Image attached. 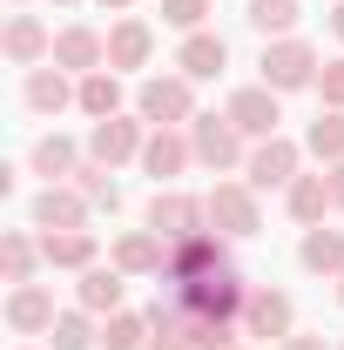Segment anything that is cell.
<instances>
[{"label":"cell","instance_id":"obj_1","mask_svg":"<svg viewBox=\"0 0 344 350\" xmlns=\"http://www.w3.org/2000/svg\"><path fill=\"white\" fill-rule=\"evenodd\" d=\"M230 344H236V323L203 317L196 304H182L169 290L149 304V350H230Z\"/></svg>","mask_w":344,"mask_h":350},{"label":"cell","instance_id":"obj_2","mask_svg":"<svg viewBox=\"0 0 344 350\" xmlns=\"http://www.w3.org/2000/svg\"><path fill=\"white\" fill-rule=\"evenodd\" d=\"M324 75V54L304 41V34H284V41H263L257 54V81L277 88V94H297V88H317Z\"/></svg>","mask_w":344,"mask_h":350},{"label":"cell","instance_id":"obj_3","mask_svg":"<svg viewBox=\"0 0 344 350\" xmlns=\"http://www.w3.org/2000/svg\"><path fill=\"white\" fill-rule=\"evenodd\" d=\"M162 290L182 297V304H196L203 317H223V323H243V304H250V283L236 276V262L203 269V276H189V283H162Z\"/></svg>","mask_w":344,"mask_h":350},{"label":"cell","instance_id":"obj_4","mask_svg":"<svg viewBox=\"0 0 344 350\" xmlns=\"http://www.w3.org/2000/svg\"><path fill=\"white\" fill-rule=\"evenodd\" d=\"M135 115H142L149 129H182V122H196V81H189V75H142Z\"/></svg>","mask_w":344,"mask_h":350},{"label":"cell","instance_id":"obj_5","mask_svg":"<svg viewBox=\"0 0 344 350\" xmlns=\"http://www.w3.org/2000/svg\"><path fill=\"white\" fill-rule=\"evenodd\" d=\"M203 202H210V229L230 236V243H250V236L263 229V202H257L250 182H216Z\"/></svg>","mask_w":344,"mask_h":350},{"label":"cell","instance_id":"obj_6","mask_svg":"<svg viewBox=\"0 0 344 350\" xmlns=\"http://www.w3.org/2000/svg\"><path fill=\"white\" fill-rule=\"evenodd\" d=\"M189 142H196V162L216 169V175H230V169L250 162V135L236 129L230 115H196V122H189Z\"/></svg>","mask_w":344,"mask_h":350},{"label":"cell","instance_id":"obj_7","mask_svg":"<svg viewBox=\"0 0 344 350\" xmlns=\"http://www.w3.org/2000/svg\"><path fill=\"white\" fill-rule=\"evenodd\" d=\"M149 229H156L162 243H189V236L210 229V202L189 196V189H156V196H149Z\"/></svg>","mask_w":344,"mask_h":350},{"label":"cell","instance_id":"obj_8","mask_svg":"<svg viewBox=\"0 0 344 350\" xmlns=\"http://www.w3.org/2000/svg\"><path fill=\"white\" fill-rule=\"evenodd\" d=\"M304 175V142H291V135H270V142H250V162H243V182L250 189H291Z\"/></svg>","mask_w":344,"mask_h":350},{"label":"cell","instance_id":"obj_9","mask_svg":"<svg viewBox=\"0 0 344 350\" xmlns=\"http://www.w3.org/2000/svg\"><path fill=\"white\" fill-rule=\"evenodd\" d=\"M142 142H149V122L142 115H108V122L88 129V162H101V169L142 162Z\"/></svg>","mask_w":344,"mask_h":350},{"label":"cell","instance_id":"obj_10","mask_svg":"<svg viewBox=\"0 0 344 350\" xmlns=\"http://www.w3.org/2000/svg\"><path fill=\"white\" fill-rule=\"evenodd\" d=\"M250 344H284L291 330H297V304H291V290H250V304H243V323H236Z\"/></svg>","mask_w":344,"mask_h":350},{"label":"cell","instance_id":"obj_11","mask_svg":"<svg viewBox=\"0 0 344 350\" xmlns=\"http://www.w3.org/2000/svg\"><path fill=\"white\" fill-rule=\"evenodd\" d=\"M223 115L250 135V142H270V135H284V94L263 88V81H250V88H236V94L223 101Z\"/></svg>","mask_w":344,"mask_h":350},{"label":"cell","instance_id":"obj_12","mask_svg":"<svg viewBox=\"0 0 344 350\" xmlns=\"http://www.w3.org/2000/svg\"><path fill=\"white\" fill-rule=\"evenodd\" d=\"M0 54L14 61V68H47L54 61V27H47L41 14H7V27H0Z\"/></svg>","mask_w":344,"mask_h":350},{"label":"cell","instance_id":"obj_13","mask_svg":"<svg viewBox=\"0 0 344 350\" xmlns=\"http://www.w3.org/2000/svg\"><path fill=\"white\" fill-rule=\"evenodd\" d=\"M21 101H27V115H41V122H54V115H68V108H82V81L68 75V68H27V88H21Z\"/></svg>","mask_w":344,"mask_h":350},{"label":"cell","instance_id":"obj_14","mask_svg":"<svg viewBox=\"0 0 344 350\" xmlns=\"http://www.w3.org/2000/svg\"><path fill=\"white\" fill-rule=\"evenodd\" d=\"M196 162V142L189 129H149L142 142V175H156V189H175V175Z\"/></svg>","mask_w":344,"mask_h":350},{"label":"cell","instance_id":"obj_15","mask_svg":"<svg viewBox=\"0 0 344 350\" xmlns=\"http://www.w3.org/2000/svg\"><path fill=\"white\" fill-rule=\"evenodd\" d=\"M230 262V236H189V243H169V262H162V283H189V276H203V269H223Z\"/></svg>","mask_w":344,"mask_h":350},{"label":"cell","instance_id":"obj_16","mask_svg":"<svg viewBox=\"0 0 344 350\" xmlns=\"http://www.w3.org/2000/svg\"><path fill=\"white\" fill-rule=\"evenodd\" d=\"M54 317H61V310H54V290H47V283H14V290H7V330H14V337H47Z\"/></svg>","mask_w":344,"mask_h":350},{"label":"cell","instance_id":"obj_17","mask_svg":"<svg viewBox=\"0 0 344 350\" xmlns=\"http://www.w3.org/2000/svg\"><path fill=\"white\" fill-rule=\"evenodd\" d=\"M54 68H68L75 81L95 75V68H108V34H101V27H88V21L61 27V34H54Z\"/></svg>","mask_w":344,"mask_h":350},{"label":"cell","instance_id":"obj_18","mask_svg":"<svg viewBox=\"0 0 344 350\" xmlns=\"http://www.w3.org/2000/svg\"><path fill=\"white\" fill-rule=\"evenodd\" d=\"M149 54H156V27H149L142 14H122V21L108 27V68H115V75H142Z\"/></svg>","mask_w":344,"mask_h":350},{"label":"cell","instance_id":"obj_19","mask_svg":"<svg viewBox=\"0 0 344 350\" xmlns=\"http://www.w3.org/2000/svg\"><path fill=\"white\" fill-rule=\"evenodd\" d=\"M88 216H95V202L75 182H47L34 196V229H88Z\"/></svg>","mask_w":344,"mask_h":350},{"label":"cell","instance_id":"obj_20","mask_svg":"<svg viewBox=\"0 0 344 350\" xmlns=\"http://www.w3.org/2000/svg\"><path fill=\"white\" fill-rule=\"evenodd\" d=\"M108 262H115L122 276H162L169 243H162L156 229H122V236H115V250H108Z\"/></svg>","mask_w":344,"mask_h":350},{"label":"cell","instance_id":"obj_21","mask_svg":"<svg viewBox=\"0 0 344 350\" xmlns=\"http://www.w3.org/2000/svg\"><path fill=\"white\" fill-rule=\"evenodd\" d=\"M284 209H291L297 229H317L324 216H338V209H331V169H304L297 182L284 189Z\"/></svg>","mask_w":344,"mask_h":350},{"label":"cell","instance_id":"obj_22","mask_svg":"<svg viewBox=\"0 0 344 350\" xmlns=\"http://www.w3.org/2000/svg\"><path fill=\"white\" fill-rule=\"evenodd\" d=\"M223 68H230V41H223L216 27L182 34V47H175V75H189V81H216Z\"/></svg>","mask_w":344,"mask_h":350},{"label":"cell","instance_id":"obj_23","mask_svg":"<svg viewBox=\"0 0 344 350\" xmlns=\"http://www.w3.org/2000/svg\"><path fill=\"white\" fill-rule=\"evenodd\" d=\"M88 162V148L75 142V135H61V129H47L34 148H27V169L47 175V182H75V169Z\"/></svg>","mask_w":344,"mask_h":350},{"label":"cell","instance_id":"obj_24","mask_svg":"<svg viewBox=\"0 0 344 350\" xmlns=\"http://www.w3.org/2000/svg\"><path fill=\"white\" fill-rule=\"evenodd\" d=\"M41 256L47 269H95L101 262V243H95V229H41Z\"/></svg>","mask_w":344,"mask_h":350},{"label":"cell","instance_id":"obj_25","mask_svg":"<svg viewBox=\"0 0 344 350\" xmlns=\"http://www.w3.org/2000/svg\"><path fill=\"white\" fill-rule=\"evenodd\" d=\"M122 297H129V276H122L115 262H95V269H82V283H75V304L95 310V317H115V310H129Z\"/></svg>","mask_w":344,"mask_h":350},{"label":"cell","instance_id":"obj_26","mask_svg":"<svg viewBox=\"0 0 344 350\" xmlns=\"http://www.w3.org/2000/svg\"><path fill=\"white\" fill-rule=\"evenodd\" d=\"M297 262L310 269V276H331V283H338V276H344V229H324V222H317V229H304Z\"/></svg>","mask_w":344,"mask_h":350},{"label":"cell","instance_id":"obj_27","mask_svg":"<svg viewBox=\"0 0 344 350\" xmlns=\"http://www.w3.org/2000/svg\"><path fill=\"white\" fill-rule=\"evenodd\" d=\"M304 155L324 162V169H338V162H344V108H317V122L304 129Z\"/></svg>","mask_w":344,"mask_h":350},{"label":"cell","instance_id":"obj_28","mask_svg":"<svg viewBox=\"0 0 344 350\" xmlns=\"http://www.w3.org/2000/svg\"><path fill=\"white\" fill-rule=\"evenodd\" d=\"M41 236H27V229H7L0 236V276L7 283H34V269H41Z\"/></svg>","mask_w":344,"mask_h":350},{"label":"cell","instance_id":"obj_29","mask_svg":"<svg viewBox=\"0 0 344 350\" xmlns=\"http://www.w3.org/2000/svg\"><path fill=\"white\" fill-rule=\"evenodd\" d=\"M47 350H101V323H95V310H61L54 317V330H47Z\"/></svg>","mask_w":344,"mask_h":350},{"label":"cell","instance_id":"obj_30","mask_svg":"<svg viewBox=\"0 0 344 350\" xmlns=\"http://www.w3.org/2000/svg\"><path fill=\"white\" fill-rule=\"evenodd\" d=\"M82 115H88V122H108V115H122V75H115V68H95V75H82Z\"/></svg>","mask_w":344,"mask_h":350},{"label":"cell","instance_id":"obj_31","mask_svg":"<svg viewBox=\"0 0 344 350\" xmlns=\"http://www.w3.org/2000/svg\"><path fill=\"white\" fill-rule=\"evenodd\" d=\"M297 0H243V21L257 27L263 41H284V34H297Z\"/></svg>","mask_w":344,"mask_h":350},{"label":"cell","instance_id":"obj_32","mask_svg":"<svg viewBox=\"0 0 344 350\" xmlns=\"http://www.w3.org/2000/svg\"><path fill=\"white\" fill-rule=\"evenodd\" d=\"M101 350H149V310H115V317H101Z\"/></svg>","mask_w":344,"mask_h":350},{"label":"cell","instance_id":"obj_33","mask_svg":"<svg viewBox=\"0 0 344 350\" xmlns=\"http://www.w3.org/2000/svg\"><path fill=\"white\" fill-rule=\"evenodd\" d=\"M75 189H82L95 209H108V216L122 209V182H115V169H101V162H82L75 169Z\"/></svg>","mask_w":344,"mask_h":350},{"label":"cell","instance_id":"obj_34","mask_svg":"<svg viewBox=\"0 0 344 350\" xmlns=\"http://www.w3.org/2000/svg\"><path fill=\"white\" fill-rule=\"evenodd\" d=\"M203 21H210V0H162V27L175 34H203Z\"/></svg>","mask_w":344,"mask_h":350},{"label":"cell","instance_id":"obj_35","mask_svg":"<svg viewBox=\"0 0 344 350\" xmlns=\"http://www.w3.org/2000/svg\"><path fill=\"white\" fill-rule=\"evenodd\" d=\"M317 101H324V108H344V54H338V61H324V75H317Z\"/></svg>","mask_w":344,"mask_h":350},{"label":"cell","instance_id":"obj_36","mask_svg":"<svg viewBox=\"0 0 344 350\" xmlns=\"http://www.w3.org/2000/svg\"><path fill=\"white\" fill-rule=\"evenodd\" d=\"M277 350H331V344H324L317 330H291V337H284V344H277Z\"/></svg>","mask_w":344,"mask_h":350},{"label":"cell","instance_id":"obj_37","mask_svg":"<svg viewBox=\"0 0 344 350\" xmlns=\"http://www.w3.org/2000/svg\"><path fill=\"white\" fill-rule=\"evenodd\" d=\"M331 209H338V216H344V162H338V169H331Z\"/></svg>","mask_w":344,"mask_h":350},{"label":"cell","instance_id":"obj_38","mask_svg":"<svg viewBox=\"0 0 344 350\" xmlns=\"http://www.w3.org/2000/svg\"><path fill=\"white\" fill-rule=\"evenodd\" d=\"M331 34H338V41H344V0H338V7H331Z\"/></svg>","mask_w":344,"mask_h":350},{"label":"cell","instance_id":"obj_39","mask_svg":"<svg viewBox=\"0 0 344 350\" xmlns=\"http://www.w3.org/2000/svg\"><path fill=\"white\" fill-rule=\"evenodd\" d=\"M101 7H108V14H129V7H135V0H101Z\"/></svg>","mask_w":344,"mask_h":350},{"label":"cell","instance_id":"obj_40","mask_svg":"<svg viewBox=\"0 0 344 350\" xmlns=\"http://www.w3.org/2000/svg\"><path fill=\"white\" fill-rule=\"evenodd\" d=\"M47 7H82V0H47Z\"/></svg>","mask_w":344,"mask_h":350},{"label":"cell","instance_id":"obj_41","mask_svg":"<svg viewBox=\"0 0 344 350\" xmlns=\"http://www.w3.org/2000/svg\"><path fill=\"white\" fill-rule=\"evenodd\" d=\"M338 304H344V276H338Z\"/></svg>","mask_w":344,"mask_h":350},{"label":"cell","instance_id":"obj_42","mask_svg":"<svg viewBox=\"0 0 344 350\" xmlns=\"http://www.w3.org/2000/svg\"><path fill=\"white\" fill-rule=\"evenodd\" d=\"M7 7H27V0H7Z\"/></svg>","mask_w":344,"mask_h":350},{"label":"cell","instance_id":"obj_43","mask_svg":"<svg viewBox=\"0 0 344 350\" xmlns=\"http://www.w3.org/2000/svg\"><path fill=\"white\" fill-rule=\"evenodd\" d=\"M230 350H250V344H230Z\"/></svg>","mask_w":344,"mask_h":350},{"label":"cell","instance_id":"obj_44","mask_svg":"<svg viewBox=\"0 0 344 350\" xmlns=\"http://www.w3.org/2000/svg\"><path fill=\"white\" fill-rule=\"evenodd\" d=\"M21 350H34V344H21Z\"/></svg>","mask_w":344,"mask_h":350},{"label":"cell","instance_id":"obj_45","mask_svg":"<svg viewBox=\"0 0 344 350\" xmlns=\"http://www.w3.org/2000/svg\"><path fill=\"white\" fill-rule=\"evenodd\" d=\"M331 7H338V0H331Z\"/></svg>","mask_w":344,"mask_h":350},{"label":"cell","instance_id":"obj_46","mask_svg":"<svg viewBox=\"0 0 344 350\" xmlns=\"http://www.w3.org/2000/svg\"><path fill=\"white\" fill-rule=\"evenodd\" d=\"M338 350H344V344H338Z\"/></svg>","mask_w":344,"mask_h":350}]
</instances>
